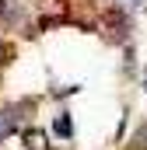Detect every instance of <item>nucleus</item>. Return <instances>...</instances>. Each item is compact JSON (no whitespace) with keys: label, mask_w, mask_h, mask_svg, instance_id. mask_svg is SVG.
I'll use <instances>...</instances> for the list:
<instances>
[{"label":"nucleus","mask_w":147,"mask_h":150,"mask_svg":"<svg viewBox=\"0 0 147 150\" xmlns=\"http://www.w3.org/2000/svg\"><path fill=\"white\" fill-rule=\"evenodd\" d=\"M11 129H14V119H11L7 112H0V140H4V136H7Z\"/></svg>","instance_id":"1"}]
</instances>
